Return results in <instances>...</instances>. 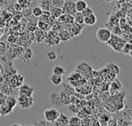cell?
<instances>
[{
  "label": "cell",
  "instance_id": "6da1fadb",
  "mask_svg": "<svg viewBox=\"0 0 132 126\" xmlns=\"http://www.w3.org/2000/svg\"><path fill=\"white\" fill-rule=\"evenodd\" d=\"M126 42H127L125 41L123 38H120L117 35H111L110 39L108 40V42L107 43L109 45V46H111L117 52H121V50Z\"/></svg>",
  "mask_w": 132,
  "mask_h": 126
},
{
  "label": "cell",
  "instance_id": "7a4b0ae2",
  "mask_svg": "<svg viewBox=\"0 0 132 126\" xmlns=\"http://www.w3.org/2000/svg\"><path fill=\"white\" fill-rule=\"evenodd\" d=\"M97 38L103 43H107L111 36V32L108 28H100L96 32Z\"/></svg>",
  "mask_w": 132,
  "mask_h": 126
},
{
  "label": "cell",
  "instance_id": "3957f363",
  "mask_svg": "<svg viewBox=\"0 0 132 126\" xmlns=\"http://www.w3.org/2000/svg\"><path fill=\"white\" fill-rule=\"evenodd\" d=\"M60 112L54 108H51V109H48L46 110H45L44 112V119L46 121H47L48 122H50L52 124H53V122L58 119V117L60 116Z\"/></svg>",
  "mask_w": 132,
  "mask_h": 126
},
{
  "label": "cell",
  "instance_id": "277c9868",
  "mask_svg": "<svg viewBox=\"0 0 132 126\" xmlns=\"http://www.w3.org/2000/svg\"><path fill=\"white\" fill-rule=\"evenodd\" d=\"M18 103L21 109H30L33 105L34 102H33V99L32 97L19 95V97L18 99Z\"/></svg>",
  "mask_w": 132,
  "mask_h": 126
},
{
  "label": "cell",
  "instance_id": "5b68a950",
  "mask_svg": "<svg viewBox=\"0 0 132 126\" xmlns=\"http://www.w3.org/2000/svg\"><path fill=\"white\" fill-rule=\"evenodd\" d=\"M62 11H63V14H67L73 16V15L77 12L75 8V3L70 0L66 1L62 8Z\"/></svg>",
  "mask_w": 132,
  "mask_h": 126
},
{
  "label": "cell",
  "instance_id": "8992f818",
  "mask_svg": "<svg viewBox=\"0 0 132 126\" xmlns=\"http://www.w3.org/2000/svg\"><path fill=\"white\" fill-rule=\"evenodd\" d=\"M50 102L51 103L54 105V106H56V107H60V108H62L63 105L61 102V99H60V95L56 93V92H53V93H51L50 96Z\"/></svg>",
  "mask_w": 132,
  "mask_h": 126
},
{
  "label": "cell",
  "instance_id": "52a82bcc",
  "mask_svg": "<svg viewBox=\"0 0 132 126\" xmlns=\"http://www.w3.org/2000/svg\"><path fill=\"white\" fill-rule=\"evenodd\" d=\"M54 125H69V118L63 113H60L58 119L53 122Z\"/></svg>",
  "mask_w": 132,
  "mask_h": 126
},
{
  "label": "cell",
  "instance_id": "ba28073f",
  "mask_svg": "<svg viewBox=\"0 0 132 126\" xmlns=\"http://www.w3.org/2000/svg\"><path fill=\"white\" fill-rule=\"evenodd\" d=\"M33 92H34V89L30 87L29 85H26L22 86L19 90L20 95L27 96V97H32Z\"/></svg>",
  "mask_w": 132,
  "mask_h": 126
},
{
  "label": "cell",
  "instance_id": "9c48e42d",
  "mask_svg": "<svg viewBox=\"0 0 132 126\" xmlns=\"http://www.w3.org/2000/svg\"><path fill=\"white\" fill-rule=\"evenodd\" d=\"M97 23V16L95 15L94 13L90 14L87 16H85L84 18V24L87 25H94Z\"/></svg>",
  "mask_w": 132,
  "mask_h": 126
},
{
  "label": "cell",
  "instance_id": "30bf717a",
  "mask_svg": "<svg viewBox=\"0 0 132 126\" xmlns=\"http://www.w3.org/2000/svg\"><path fill=\"white\" fill-rule=\"evenodd\" d=\"M74 3H75V8L77 12H82L85 8L88 6L87 2L85 0H77Z\"/></svg>",
  "mask_w": 132,
  "mask_h": 126
},
{
  "label": "cell",
  "instance_id": "8fae6325",
  "mask_svg": "<svg viewBox=\"0 0 132 126\" xmlns=\"http://www.w3.org/2000/svg\"><path fill=\"white\" fill-rule=\"evenodd\" d=\"M50 12V15L53 18H59L62 14H63V11H62V8H56V7H53L52 6L49 11Z\"/></svg>",
  "mask_w": 132,
  "mask_h": 126
},
{
  "label": "cell",
  "instance_id": "7c38bea8",
  "mask_svg": "<svg viewBox=\"0 0 132 126\" xmlns=\"http://www.w3.org/2000/svg\"><path fill=\"white\" fill-rule=\"evenodd\" d=\"M50 81L51 82L55 85H59L62 83L63 82V78L62 75H56V74H52V75L50 76Z\"/></svg>",
  "mask_w": 132,
  "mask_h": 126
},
{
  "label": "cell",
  "instance_id": "4fadbf2b",
  "mask_svg": "<svg viewBox=\"0 0 132 126\" xmlns=\"http://www.w3.org/2000/svg\"><path fill=\"white\" fill-rule=\"evenodd\" d=\"M53 73L56 75H63L66 73V70L62 65H54L53 68Z\"/></svg>",
  "mask_w": 132,
  "mask_h": 126
},
{
  "label": "cell",
  "instance_id": "5bb4252c",
  "mask_svg": "<svg viewBox=\"0 0 132 126\" xmlns=\"http://www.w3.org/2000/svg\"><path fill=\"white\" fill-rule=\"evenodd\" d=\"M40 7L43 11H50L52 7V0H41Z\"/></svg>",
  "mask_w": 132,
  "mask_h": 126
},
{
  "label": "cell",
  "instance_id": "9a60e30c",
  "mask_svg": "<svg viewBox=\"0 0 132 126\" xmlns=\"http://www.w3.org/2000/svg\"><path fill=\"white\" fill-rule=\"evenodd\" d=\"M73 21L75 23L77 24H84V15L81 13V12H76V13L73 15Z\"/></svg>",
  "mask_w": 132,
  "mask_h": 126
},
{
  "label": "cell",
  "instance_id": "2e32d148",
  "mask_svg": "<svg viewBox=\"0 0 132 126\" xmlns=\"http://www.w3.org/2000/svg\"><path fill=\"white\" fill-rule=\"evenodd\" d=\"M69 125H81L82 120L78 116H72L69 118Z\"/></svg>",
  "mask_w": 132,
  "mask_h": 126
},
{
  "label": "cell",
  "instance_id": "e0dca14e",
  "mask_svg": "<svg viewBox=\"0 0 132 126\" xmlns=\"http://www.w3.org/2000/svg\"><path fill=\"white\" fill-rule=\"evenodd\" d=\"M131 51H132V45L131 42H126L121 50V52L124 54H128L130 56H131Z\"/></svg>",
  "mask_w": 132,
  "mask_h": 126
},
{
  "label": "cell",
  "instance_id": "ac0fdd59",
  "mask_svg": "<svg viewBox=\"0 0 132 126\" xmlns=\"http://www.w3.org/2000/svg\"><path fill=\"white\" fill-rule=\"evenodd\" d=\"M43 10L41 8L40 6H35L32 8V15L35 17H41V15H43Z\"/></svg>",
  "mask_w": 132,
  "mask_h": 126
},
{
  "label": "cell",
  "instance_id": "d6986e66",
  "mask_svg": "<svg viewBox=\"0 0 132 126\" xmlns=\"http://www.w3.org/2000/svg\"><path fill=\"white\" fill-rule=\"evenodd\" d=\"M64 2H65L63 0H52V6L62 8L64 5Z\"/></svg>",
  "mask_w": 132,
  "mask_h": 126
},
{
  "label": "cell",
  "instance_id": "ffe728a7",
  "mask_svg": "<svg viewBox=\"0 0 132 126\" xmlns=\"http://www.w3.org/2000/svg\"><path fill=\"white\" fill-rule=\"evenodd\" d=\"M81 13L83 14V15H84V17H85V16H87V15H90V14H93L94 13V11H93V9L91 8H90V7H87V8H85L82 12H81Z\"/></svg>",
  "mask_w": 132,
  "mask_h": 126
},
{
  "label": "cell",
  "instance_id": "44dd1931",
  "mask_svg": "<svg viewBox=\"0 0 132 126\" xmlns=\"http://www.w3.org/2000/svg\"><path fill=\"white\" fill-rule=\"evenodd\" d=\"M46 56H47V58L50 59V60H51V61H53V60H56V58H57V55H56V54L54 52H49L47 54H46Z\"/></svg>",
  "mask_w": 132,
  "mask_h": 126
},
{
  "label": "cell",
  "instance_id": "7402d4cb",
  "mask_svg": "<svg viewBox=\"0 0 132 126\" xmlns=\"http://www.w3.org/2000/svg\"><path fill=\"white\" fill-rule=\"evenodd\" d=\"M17 2L22 8H25V7H27L28 4L29 3V0H17Z\"/></svg>",
  "mask_w": 132,
  "mask_h": 126
},
{
  "label": "cell",
  "instance_id": "603a6c76",
  "mask_svg": "<svg viewBox=\"0 0 132 126\" xmlns=\"http://www.w3.org/2000/svg\"><path fill=\"white\" fill-rule=\"evenodd\" d=\"M34 125H53V124L50 123V122H48L47 121H46L44 119V120H42V121H40L39 122L35 123Z\"/></svg>",
  "mask_w": 132,
  "mask_h": 126
},
{
  "label": "cell",
  "instance_id": "cb8c5ba5",
  "mask_svg": "<svg viewBox=\"0 0 132 126\" xmlns=\"http://www.w3.org/2000/svg\"><path fill=\"white\" fill-rule=\"evenodd\" d=\"M14 6H15V8L16 10H18V11H21V10H22V6H21L18 2H17V3H15Z\"/></svg>",
  "mask_w": 132,
  "mask_h": 126
},
{
  "label": "cell",
  "instance_id": "d4e9b609",
  "mask_svg": "<svg viewBox=\"0 0 132 126\" xmlns=\"http://www.w3.org/2000/svg\"><path fill=\"white\" fill-rule=\"evenodd\" d=\"M2 33H3V32H2V28H0V37H1L2 35Z\"/></svg>",
  "mask_w": 132,
  "mask_h": 126
},
{
  "label": "cell",
  "instance_id": "484cf974",
  "mask_svg": "<svg viewBox=\"0 0 132 126\" xmlns=\"http://www.w3.org/2000/svg\"><path fill=\"white\" fill-rule=\"evenodd\" d=\"M107 2H113L114 0H105Z\"/></svg>",
  "mask_w": 132,
  "mask_h": 126
},
{
  "label": "cell",
  "instance_id": "4316f807",
  "mask_svg": "<svg viewBox=\"0 0 132 126\" xmlns=\"http://www.w3.org/2000/svg\"><path fill=\"white\" fill-rule=\"evenodd\" d=\"M63 1H64V2H66V1H68V0H63Z\"/></svg>",
  "mask_w": 132,
  "mask_h": 126
}]
</instances>
